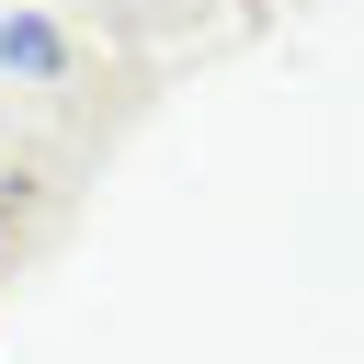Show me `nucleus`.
Here are the masks:
<instances>
[{"label": "nucleus", "mask_w": 364, "mask_h": 364, "mask_svg": "<svg viewBox=\"0 0 364 364\" xmlns=\"http://www.w3.org/2000/svg\"><path fill=\"white\" fill-rule=\"evenodd\" d=\"M0 68H11V80H57V68H68V34H57L46 11H11V23H0Z\"/></svg>", "instance_id": "obj_1"}, {"label": "nucleus", "mask_w": 364, "mask_h": 364, "mask_svg": "<svg viewBox=\"0 0 364 364\" xmlns=\"http://www.w3.org/2000/svg\"><path fill=\"white\" fill-rule=\"evenodd\" d=\"M0 228H11V182H0Z\"/></svg>", "instance_id": "obj_2"}]
</instances>
